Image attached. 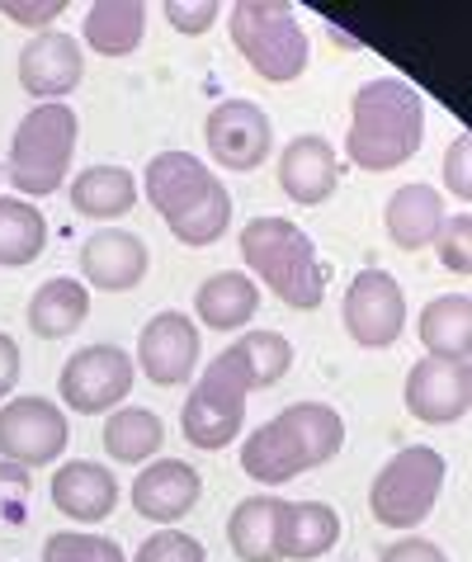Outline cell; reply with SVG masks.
Returning a JSON list of instances; mask_svg holds the SVG:
<instances>
[{
	"label": "cell",
	"mask_w": 472,
	"mask_h": 562,
	"mask_svg": "<svg viewBox=\"0 0 472 562\" xmlns=\"http://www.w3.org/2000/svg\"><path fill=\"white\" fill-rule=\"evenodd\" d=\"M147 199L151 209L166 217L170 237L184 246H213L217 237H227L232 223V194L227 184L213 176L209 161H199L194 151H156L147 161Z\"/></svg>",
	"instance_id": "6da1fadb"
},
{
	"label": "cell",
	"mask_w": 472,
	"mask_h": 562,
	"mask_svg": "<svg viewBox=\"0 0 472 562\" xmlns=\"http://www.w3.org/2000/svg\"><path fill=\"white\" fill-rule=\"evenodd\" d=\"M425 143V100L416 86L397 76L364 81L350 100V133H345V156L359 170H397Z\"/></svg>",
	"instance_id": "7a4b0ae2"
},
{
	"label": "cell",
	"mask_w": 472,
	"mask_h": 562,
	"mask_svg": "<svg viewBox=\"0 0 472 562\" xmlns=\"http://www.w3.org/2000/svg\"><path fill=\"white\" fill-rule=\"evenodd\" d=\"M340 445H345V420L336 407H326V402H293L274 420H265L260 430L246 435L241 468L246 477L279 487V482H293L307 468L330 463L340 454Z\"/></svg>",
	"instance_id": "3957f363"
},
{
	"label": "cell",
	"mask_w": 472,
	"mask_h": 562,
	"mask_svg": "<svg viewBox=\"0 0 472 562\" xmlns=\"http://www.w3.org/2000/svg\"><path fill=\"white\" fill-rule=\"evenodd\" d=\"M241 260L283 307L293 312L322 307L326 265L312 237L297 223H289V217H250L241 227Z\"/></svg>",
	"instance_id": "277c9868"
},
{
	"label": "cell",
	"mask_w": 472,
	"mask_h": 562,
	"mask_svg": "<svg viewBox=\"0 0 472 562\" xmlns=\"http://www.w3.org/2000/svg\"><path fill=\"white\" fill-rule=\"evenodd\" d=\"M227 29L246 67L274 86H289L307 71L312 43L289 0H241L227 10Z\"/></svg>",
	"instance_id": "5b68a950"
},
{
	"label": "cell",
	"mask_w": 472,
	"mask_h": 562,
	"mask_svg": "<svg viewBox=\"0 0 472 562\" xmlns=\"http://www.w3.org/2000/svg\"><path fill=\"white\" fill-rule=\"evenodd\" d=\"M260 393L256 373H250L241 346H232L203 369L199 387L180 407V430L194 449H227L246 426V397Z\"/></svg>",
	"instance_id": "8992f818"
},
{
	"label": "cell",
	"mask_w": 472,
	"mask_h": 562,
	"mask_svg": "<svg viewBox=\"0 0 472 562\" xmlns=\"http://www.w3.org/2000/svg\"><path fill=\"white\" fill-rule=\"evenodd\" d=\"M76 137H81V123H76V114L67 104L29 109V114L20 119V128H14L5 180L29 199L57 194L61 180H67V170H71Z\"/></svg>",
	"instance_id": "52a82bcc"
},
{
	"label": "cell",
	"mask_w": 472,
	"mask_h": 562,
	"mask_svg": "<svg viewBox=\"0 0 472 562\" xmlns=\"http://www.w3.org/2000/svg\"><path fill=\"white\" fill-rule=\"evenodd\" d=\"M445 477H449V463L439 449L406 445L373 473L369 515L383 529H397V535L402 529H416V525L430 520L439 492H445Z\"/></svg>",
	"instance_id": "ba28073f"
},
{
	"label": "cell",
	"mask_w": 472,
	"mask_h": 562,
	"mask_svg": "<svg viewBox=\"0 0 472 562\" xmlns=\"http://www.w3.org/2000/svg\"><path fill=\"white\" fill-rule=\"evenodd\" d=\"M345 336L364 350H387L406 331V293L387 270H359L340 303Z\"/></svg>",
	"instance_id": "9c48e42d"
},
{
	"label": "cell",
	"mask_w": 472,
	"mask_h": 562,
	"mask_svg": "<svg viewBox=\"0 0 472 562\" xmlns=\"http://www.w3.org/2000/svg\"><path fill=\"white\" fill-rule=\"evenodd\" d=\"M133 359L119 346H86L61 364V402L76 416H104L133 393Z\"/></svg>",
	"instance_id": "30bf717a"
},
{
	"label": "cell",
	"mask_w": 472,
	"mask_h": 562,
	"mask_svg": "<svg viewBox=\"0 0 472 562\" xmlns=\"http://www.w3.org/2000/svg\"><path fill=\"white\" fill-rule=\"evenodd\" d=\"M71 426L47 397H10L0 407V459L14 468L57 463L67 454Z\"/></svg>",
	"instance_id": "8fae6325"
},
{
	"label": "cell",
	"mask_w": 472,
	"mask_h": 562,
	"mask_svg": "<svg viewBox=\"0 0 472 562\" xmlns=\"http://www.w3.org/2000/svg\"><path fill=\"white\" fill-rule=\"evenodd\" d=\"M402 402L420 426H453L472 407V364L468 359H439L425 355L406 373Z\"/></svg>",
	"instance_id": "7c38bea8"
},
{
	"label": "cell",
	"mask_w": 472,
	"mask_h": 562,
	"mask_svg": "<svg viewBox=\"0 0 472 562\" xmlns=\"http://www.w3.org/2000/svg\"><path fill=\"white\" fill-rule=\"evenodd\" d=\"M203 143H209V156L223 170H256L274 147V123L256 100H223L203 123Z\"/></svg>",
	"instance_id": "4fadbf2b"
},
{
	"label": "cell",
	"mask_w": 472,
	"mask_h": 562,
	"mask_svg": "<svg viewBox=\"0 0 472 562\" xmlns=\"http://www.w3.org/2000/svg\"><path fill=\"white\" fill-rule=\"evenodd\" d=\"M199 326L189 312H156L137 336V364L156 387H184L199 369Z\"/></svg>",
	"instance_id": "5bb4252c"
},
{
	"label": "cell",
	"mask_w": 472,
	"mask_h": 562,
	"mask_svg": "<svg viewBox=\"0 0 472 562\" xmlns=\"http://www.w3.org/2000/svg\"><path fill=\"white\" fill-rule=\"evenodd\" d=\"M86 76V48L76 43V34H34L20 48V86L29 90L34 100L47 104H61V95H71Z\"/></svg>",
	"instance_id": "9a60e30c"
},
{
	"label": "cell",
	"mask_w": 472,
	"mask_h": 562,
	"mask_svg": "<svg viewBox=\"0 0 472 562\" xmlns=\"http://www.w3.org/2000/svg\"><path fill=\"white\" fill-rule=\"evenodd\" d=\"M147 241L128 227H100L81 241V279L104 293H128L147 279Z\"/></svg>",
	"instance_id": "2e32d148"
},
{
	"label": "cell",
	"mask_w": 472,
	"mask_h": 562,
	"mask_svg": "<svg viewBox=\"0 0 472 562\" xmlns=\"http://www.w3.org/2000/svg\"><path fill=\"white\" fill-rule=\"evenodd\" d=\"M340 184V161L336 147L322 133H297L293 143H283L279 151V190L303 209H317L336 194Z\"/></svg>",
	"instance_id": "e0dca14e"
},
{
	"label": "cell",
	"mask_w": 472,
	"mask_h": 562,
	"mask_svg": "<svg viewBox=\"0 0 472 562\" xmlns=\"http://www.w3.org/2000/svg\"><path fill=\"white\" fill-rule=\"evenodd\" d=\"M47 496H53V506L67 515V520L100 525L119 506V477H114V468H104V463L76 459V463H61L53 473V482H47Z\"/></svg>",
	"instance_id": "ac0fdd59"
},
{
	"label": "cell",
	"mask_w": 472,
	"mask_h": 562,
	"mask_svg": "<svg viewBox=\"0 0 472 562\" xmlns=\"http://www.w3.org/2000/svg\"><path fill=\"white\" fill-rule=\"evenodd\" d=\"M203 482L194 473V463L184 459H156L151 468H142L133 482V506L137 515H147L156 525H176L199 506Z\"/></svg>",
	"instance_id": "d6986e66"
},
{
	"label": "cell",
	"mask_w": 472,
	"mask_h": 562,
	"mask_svg": "<svg viewBox=\"0 0 472 562\" xmlns=\"http://www.w3.org/2000/svg\"><path fill=\"white\" fill-rule=\"evenodd\" d=\"M445 217L449 213H445V199H439L435 184H402L383 209V227H387V241L397 246V251L416 256L425 246H435Z\"/></svg>",
	"instance_id": "ffe728a7"
},
{
	"label": "cell",
	"mask_w": 472,
	"mask_h": 562,
	"mask_svg": "<svg viewBox=\"0 0 472 562\" xmlns=\"http://www.w3.org/2000/svg\"><path fill=\"white\" fill-rule=\"evenodd\" d=\"M340 543V515L326 502H283L279 506V562H312Z\"/></svg>",
	"instance_id": "44dd1931"
},
{
	"label": "cell",
	"mask_w": 472,
	"mask_h": 562,
	"mask_svg": "<svg viewBox=\"0 0 472 562\" xmlns=\"http://www.w3.org/2000/svg\"><path fill=\"white\" fill-rule=\"evenodd\" d=\"M29 331H34L38 340H67L86 326L90 317V289L81 284V279H47V284H38V293L29 299Z\"/></svg>",
	"instance_id": "7402d4cb"
},
{
	"label": "cell",
	"mask_w": 472,
	"mask_h": 562,
	"mask_svg": "<svg viewBox=\"0 0 472 562\" xmlns=\"http://www.w3.org/2000/svg\"><path fill=\"white\" fill-rule=\"evenodd\" d=\"M256 307H260V284L236 270L209 274L194 293V312L209 331H241V326L256 317Z\"/></svg>",
	"instance_id": "603a6c76"
},
{
	"label": "cell",
	"mask_w": 472,
	"mask_h": 562,
	"mask_svg": "<svg viewBox=\"0 0 472 562\" xmlns=\"http://www.w3.org/2000/svg\"><path fill=\"white\" fill-rule=\"evenodd\" d=\"M71 209L94 223H114L137 209V180L123 166H90L71 180Z\"/></svg>",
	"instance_id": "cb8c5ba5"
},
{
	"label": "cell",
	"mask_w": 472,
	"mask_h": 562,
	"mask_svg": "<svg viewBox=\"0 0 472 562\" xmlns=\"http://www.w3.org/2000/svg\"><path fill=\"white\" fill-rule=\"evenodd\" d=\"M147 29V5L142 0H94L81 24V43L100 57H128Z\"/></svg>",
	"instance_id": "d4e9b609"
},
{
	"label": "cell",
	"mask_w": 472,
	"mask_h": 562,
	"mask_svg": "<svg viewBox=\"0 0 472 562\" xmlns=\"http://www.w3.org/2000/svg\"><path fill=\"white\" fill-rule=\"evenodd\" d=\"M420 346L439 359H468L472 350V299L468 293H439L416 317Z\"/></svg>",
	"instance_id": "484cf974"
},
{
	"label": "cell",
	"mask_w": 472,
	"mask_h": 562,
	"mask_svg": "<svg viewBox=\"0 0 472 562\" xmlns=\"http://www.w3.org/2000/svg\"><path fill=\"white\" fill-rule=\"evenodd\" d=\"M279 496H246L227 515V543L241 562H279Z\"/></svg>",
	"instance_id": "4316f807"
},
{
	"label": "cell",
	"mask_w": 472,
	"mask_h": 562,
	"mask_svg": "<svg viewBox=\"0 0 472 562\" xmlns=\"http://www.w3.org/2000/svg\"><path fill=\"white\" fill-rule=\"evenodd\" d=\"M47 246V217L29 199H0V265L24 270Z\"/></svg>",
	"instance_id": "83f0119b"
},
{
	"label": "cell",
	"mask_w": 472,
	"mask_h": 562,
	"mask_svg": "<svg viewBox=\"0 0 472 562\" xmlns=\"http://www.w3.org/2000/svg\"><path fill=\"white\" fill-rule=\"evenodd\" d=\"M161 445H166V426L147 407H119L104 420V454L114 463H147Z\"/></svg>",
	"instance_id": "f1b7e54d"
},
{
	"label": "cell",
	"mask_w": 472,
	"mask_h": 562,
	"mask_svg": "<svg viewBox=\"0 0 472 562\" xmlns=\"http://www.w3.org/2000/svg\"><path fill=\"white\" fill-rule=\"evenodd\" d=\"M236 346H241L250 373H256V387H274L283 373L293 369V346H289V336H279V331H250L236 340Z\"/></svg>",
	"instance_id": "f546056e"
},
{
	"label": "cell",
	"mask_w": 472,
	"mask_h": 562,
	"mask_svg": "<svg viewBox=\"0 0 472 562\" xmlns=\"http://www.w3.org/2000/svg\"><path fill=\"white\" fill-rule=\"evenodd\" d=\"M43 562H128V558H123L119 539L109 535H71V529H61V535L43 539Z\"/></svg>",
	"instance_id": "4dcf8cb0"
},
{
	"label": "cell",
	"mask_w": 472,
	"mask_h": 562,
	"mask_svg": "<svg viewBox=\"0 0 472 562\" xmlns=\"http://www.w3.org/2000/svg\"><path fill=\"white\" fill-rule=\"evenodd\" d=\"M435 251L445 260V270H453V274L472 270V213L468 209L445 217V227H439V237H435Z\"/></svg>",
	"instance_id": "1f68e13d"
},
{
	"label": "cell",
	"mask_w": 472,
	"mask_h": 562,
	"mask_svg": "<svg viewBox=\"0 0 472 562\" xmlns=\"http://www.w3.org/2000/svg\"><path fill=\"white\" fill-rule=\"evenodd\" d=\"M133 562H209V553H203L199 539L180 535V529H161V535L142 539Z\"/></svg>",
	"instance_id": "d6a6232c"
},
{
	"label": "cell",
	"mask_w": 472,
	"mask_h": 562,
	"mask_svg": "<svg viewBox=\"0 0 472 562\" xmlns=\"http://www.w3.org/2000/svg\"><path fill=\"white\" fill-rule=\"evenodd\" d=\"M161 10H166L170 29H180V34H209L227 5L223 0H166Z\"/></svg>",
	"instance_id": "836d02e7"
},
{
	"label": "cell",
	"mask_w": 472,
	"mask_h": 562,
	"mask_svg": "<svg viewBox=\"0 0 472 562\" xmlns=\"http://www.w3.org/2000/svg\"><path fill=\"white\" fill-rule=\"evenodd\" d=\"M67 10H71L67 0H0V14H5L10 24L38 29V34H47V29H53Z\"/></svg>",
	"instance_id": "e575fe53"
},
{
	"label": "cell",
	"mask_w": 472,
	"mask_h": 562,
	"mask_svg": "<svg viewBox=\"0 0 472 562\" xmlns=\"http://www.w3.org/2000/svg\"><path fill=\"white\" fill-rule=\"evenodd\" d=\"M445 184L453 190V199L472 194V133H459L445 151Z\"/></svg>",
	"instance_id": "d590c367"
},
{
	"label": "cell",
	"mask_w": 472,
	"mask_h": 562,
	"mask_svg": "<svg viewBox=\"0 0 472 562\" xmlns=\"http://www.w3.org/2000/svg\"><path fill=\"white\" fill-rule=\"evenodd\" d=\"M378 562H449V558L430 539H397V543H387Z\"/></svg>",
	"instance_id": "8d00e7d4"
},
{
	"label": "cell",
	"mask_w": 472,
	"mask_h": 562,
	"mask_svg": "<svg viewBox=\"0 0 472 562\" xmlns=\"http://www.w3.org/2000/svg\"><path fill=\"white\" fill-rule=\"evenodd\" d=\"M20 369H24L20 364V346H14V340L0 331V402H5L14 387H20Z\"/></svg>",
	"instance_id": "74e56055"
}]
</instances>
